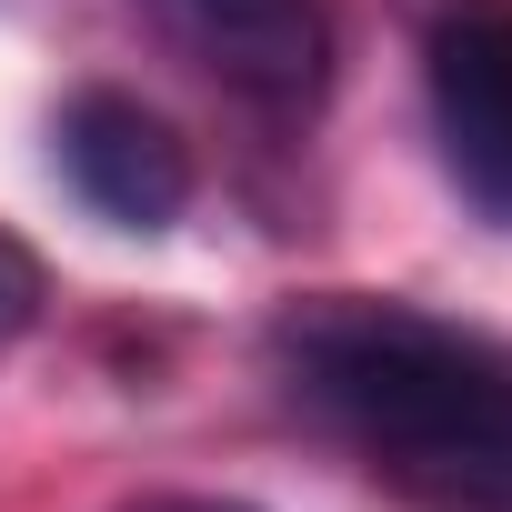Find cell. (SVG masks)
I'll return each instance as SVG.
<instances>
[{
	"label": "cell",
	"mask_w": 512,
	"mask_h": 512,
	"mask_svg": "<svg viewBox=\"0 0 512 512\" xmlns=\"http://www.w3.org/2000/svg\"><path fill=\"white\" fill-rule=\"evenodd\" d=\"M272 372L412 512H512V352L492 332L312 292L272 322Z\"/></svg>",
	"instance_id": "6da1fadb"
},
{
	"label": "cell",
	"mask_w": 512,
	"mask_h": 512,
	"mask_svg": "<svg viewBox=\"0 0 512 512\" xmlns=\"http://www.w3.org/2000/svg\"><path fill=\"white\" fill-rule=\"evenodd\" d=\"M422 101H432L452 191L512 231V0H432Z\"/></svg>",
	"instance_id": "7a4b0ae2"
},
{
	"label": "cell",
	"mask_w": 512,
	"mask_h": 512,
	"mask_svg": "<svg viewBox=\"0 0 512 512\" xmlns=\"http://www.w3.org/2000/svg\"><path fill=\"white\" fill-rule=\"evenodd\" d=\"M141 11L191 71H211L262 121H302L332 81V11L322 0H141Z\"/></svg>",
	"instance_id": "3957f363"
},
{
	"label": "cell",
	"mask_w": 512,
	"mask_h": 512,
	"mask_svg": "<svg viewBox=\"0 0 512 512\" xmlns=\"http://www.w3.org/2000/svg\"><path fill=\"white\" fill-rule=\"evenodd\" d=\"M51 151H61V181L111 231H171L191 211V151L131 91H71L61 121H51Z\"/></svg>",
	"instance_id": "277c9868"
},
{
	"label": "cell",
	"mask_w": 512,
	"mask_h": 512,
	"mask_svg": "<svg viewBox=\"0 0 512 512\" xmlns=\"http://www.w3.org/2000/svg\"><path fill=\"white\" fill-rule=\"evenodd\" d=\"M41 302H51V282H41V262H31V241L0 231V352L41 322Z\"/></svg>",
	"instance_id": "5b68a950"
},
{
	"label": "cell",
	"mask_w": 512,
	"mask_h": 512,
	"mask_svg": "<svg viewBox=\"0 0 512 512\" xmlns=\"http://www.w3.org/2000/svg\"><path fill=\"white\" fill-rule=\"evenodd\" d=\"M131 512H251V502H221V492H151V502H131Z\"/></svg>",
	"instance_id": "8992f818"
}]
</instances>
